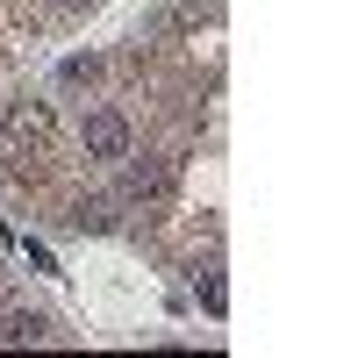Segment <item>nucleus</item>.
I'll use <instances>...</instances> for the list:
<instances>
[{
  "instance_id": "nucleus-1",
  "label": "nucleus",
  "mask_w": 358,
  "mask_h": 358,
  "mask_svg": "<svg viewBox=\"0 0 358 358\" xmlns=\"http://www.w3.org/2000/svg\"><path fill=\"white\" fill-rule=\"evenodd\" d=\"M79 136H86V158H101V165L129 158V115H122V108H94Z\"/></svg>"
},
{
  "instance_id": "nucleus-2",
  "label": "nucleus",
  "mask_w": 358,
  "mask_h": 358,
  "mask_svg": "<svg viewBox=\"0 0 358 358\" xmlns=\"http://www.w3.org/2000/svg\"><path fill=\"white\" fill-rule=\"evenodd\" d=\"M0 129H8L15 143H36L43 151V143L57 136V115H50V101H8L0 108Z\"/></svg>"
},
{
  "instance_id": "nucleus-3",
  "label": "nucleus",
  "mask_w": 358,
  "mask_h": 358,
  "mask_svg": "<svg viewBox=\"0 0 358 358\" xmlns=\"http://www.w3.org/2000/svg\"><path fill=\"white\" fill-rule=\"evenodd\" d=\"M172 179H179L172 158H143V165H129V194H136V201H165Z\"/></svg>"
},
{
  "instance_id": "nucleus-4",
  "label": "nucleus",
  "mask_w": 358,
  "mask_h": 358,
  "mask_svg": "<svg viewBox=\"0 0 358 358\" xmlns=\"http://www.w3.org/2000/svg\"><path fill=\"white\" fill-rule=\"evenodd\" d=\"M101 72H108V65H101L94 50H72L65 65H57V79H65V86H101Z\"/></svg>"
},
{
  "instance_id": "nucleus-5",
  "label": "nucleus",
  "mask_w": 358,
  "mask_h": 358,
  "mask_svg": "<svg viewBox=\"0 0 358 358\" xmlns=\"http://www.w3.org/2000/svg\"><path fill=\"white\" fill-rule=\"evenodd\" d=\"M0 344H43V315H8L0 322Z\"/></svg>"
},
{
  "instance_id": "nucleus-6",
  "label": "nucleus",
  "mask_w": 358,
  "mask_h": 358,
  "mask_svg": "<svg viewBox=\"0 0 358 358\" xmlns=\"http://www.w3.org/2000/svg\"><path fill=\"white\" fill-rule=\"evenodd\" d=\"M201 308H208V315H222V308H229V287H222V273H201Z\"/></svg>"
},
{
  "instance_id": "nucleus-7",
  "label": "nucleus",
  "mask_w": 358,
  "mask_h": 358,
  "mask_svg": "<svg viewBox=\"0 0 358 358\" xmlns=\"http://www.w3.org/2000/svg\"><path fill=\"white\" fill-rule=\"evenodd\" d=\"M72 8H79V0H72Z\"/></svg>"
}]
</instances>
